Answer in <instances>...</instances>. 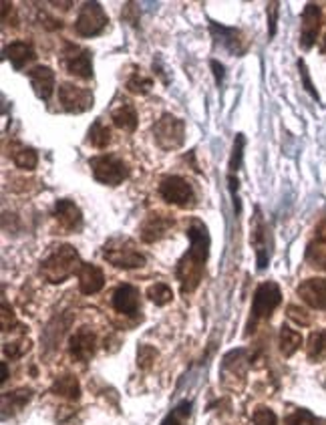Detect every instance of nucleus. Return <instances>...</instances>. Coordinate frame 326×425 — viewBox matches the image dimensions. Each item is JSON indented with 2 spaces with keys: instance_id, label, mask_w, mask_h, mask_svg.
<instances>
[{
  "instance_id": "nucleus-3",
  "label": "nucleus",
  "mask_w": 326,
  "mask_h": 425,
  "mask_svg": "<svg viewBox=\"0 0 326 425\" xmlns=\"http://www.w3.org/2000/svg\"><path fill=\"white\" fill-rule=\"evenodd\" d=\"M103 258L115 269H142L145 266V256L137 250V244L127 236H115L103 246Z\"/></svg>"
},
{
  "instance_id": "nucleus-43",
  "label": "nucleus",
  "mask_w": 326,
  "mask_h": 425,
  "mask_svg": "<svg viewBox=\"0 0 326 425\" xmlns=\"http://www.w3.org/2000/svg\"><path fill=\"white\" fill-rule=\"evenodd\" d=\"M6 377H8V371H6V365L2 363V383L6 381Z\"/></svg>"
},
{
  "instance_id": "nucleus-32",
  "label": "nucleus",
  "mask_w": 326,
  "mask_h": 425,
  "mask_svg": "<svg viewBox=\"0 0 326 425\" xmlns=\"http://www.w3.org/2000/svg\"><path fill=\"white\" fill-rule=\"evenodd\" d=\"M306 260L311 262V266H314V269L326 270V244L312 242L308 250H306Z\"/></svg>"
},
{
  "instance_id": "nucleus-10",
  "label": "nucleus",
  "mask_w": 326,
  "mask_h": 425,
  "mask_svg": "<svg viewBox=\"0 0 326 425\" xmlns=\"http://www.w3.org/2000/svg\"><path fill=\"white\" fill-rule=\"evenodd\" d=\"M58 101L67 113L79 115L89 111L95 103L93 93L85 87L73 85V83H61L58 85Z\"/></svg>"
},
{
  "instance_id": "nucleus-13",
  "label": "nucleus",
  "mask_w": 326,
  "mask_h": 425,
  "mask_svg": "<svg viewBox=\"0 0 326 425\" xmlns=\"http://www.w3.org/2000/svg\"><path fill=\"white\" fill-rule=\"evenodd\" d=\"M173 228V218L168 214L153 212L149 214L145 220H143L142 228H139V234H142V240L147 244H153V242L161 240L163 236H168Z\"/></svg>"
},
{
  "instance_id": "nucleus-40",
  "label": "nucleus",
  "mask_w": 326,
  "mask_h": 425,
  "mask_svg": "<svg viewBox=\"0 0 326 425\" xmlns=\"http://www.w3.org/2000/svg\"><path fill=\"white\" fill-rule=\"evenodd\" d=\"M278 13H280V2H268V6H266V15H268L270 39L276 35V20H278Z\"/></svg>"
},
{
  "instance_id": "nucleus-7",
  "label": "nucleus",
  "mask_w": 326,
  "mask_h": 425,
  "mask_svg": "<svg viewBox=\"0 0 326 425\" xmlns=\"http://www.w3.org/2000/svg\"><path fill=\"white\" fill-rule=\"evenodd\" d=\"M109 23V16L103 11L99 2H85L75 20V32L79 37H97Z\"/></svg>"
},
{
  "instance_id": "nucleus-21",
  "label": "nucleus",
  "mask_w": 326,
  "mask_h": 425,
  "mask_svg": "<svg viewBox=\"0 0 326 425\" xmlns=\"http://www.w3.org/2000/svg\"><path fill=\"white\" fill-rule=\"evenodd\" d=\"M111 119H113L115 128L123 129L127 133H133L137 129V111L129 101H123L115 107L111 111Z\"/></svg>"
},
{
  "instance_id": "nucleus-4",
  "label": "nucleus",
  "mask_w": 326,
  "mask_h": 425,
  "mask_svg": "<svg viewBox=\"0 0 326 425\" xmlns=\"http://www.w3.org/2000/svg\"><path fill=\"white\" fill-rule=\"evenodd\" d=\"M282 302V292L280 286L276 283H262L254 292V300H252V311H250V321H248V331L246 335H250V331H254L258 321L262 319H270L272 312L276 311Z\"/></svg>"
},
{
  "instance_id": "nucleus-34",
  "label": "nucleus",
  "mask_w": 326,
  "mask_h": 425,
  "mask_svg": "<svg viewBox=\"0 0 326 425\" xmlns=\"http://www.w3.org/2000/svg\"><path fill=\"white\" fill-rule=\"evenodd\" d=\"M157 349L156 347H151V345H142L139 349H137V365L143 371H147V369H151L156 365L157 361Z\"/></svg>"
},
{
  "instance_id": "nucleus-15",
  "label": "nucleus",
  "mask_w": 326,
  "mask_h": 425,
  "mask_svg": "<svg viewBox=\"0 0 326 425\" xmlns=\"http://www.w3.org/2000/svg\"><path fill=\"white\" fill-rule=\"evenodd\" d=\"M95 347H97V337L89 326L79 328L69 340V351H71L73 359H77L81 363H87L95 355Z\"/></svg>"
},
{
  "instance_id": "nucleus-39",
  "label": "nucleus",
  "mask_w": 326,
  "mask_h": 425,
  "mask_svg": "<svg viewBox=\"0 0 326 425\" xmlns=\"http://www.w3.org/2000/svg\"><path fill=\"white\" fill-rule=\"evenodd\" d=\"M288 319L294 321V323L300 326L311 325V316H308V312L304 311V309H300V307H296V304H290V307H288Z\"/></svg>"
},
{
  "instance_id": "nucleus-2",
  "label": "nucleus",
  "mask_w": 326,
  "mask_h": 425,
  "mask_svg": "<svg viewBox=\"0 0 326 425\" xmlns=\"http://www.w3.org/2000/svg\"><path fill=\"white\" fill-rule=\"evenodd\" d=\"M81 260H79V252L73 248L71 244H61L55 246L49 254L44 256L41 262V274L44 276V281L53 284L65 283L67 278H71L73 274L77 272Z\"/></svg>"
},
{
  "instance_id": "nucleus-31",
  "label": "nucleus",
  "mask_w": 326,
  "mask_h": 425,
  "mask_svg": "<svg viewBox=\"0 0 326 425\" xmlns=\"http://www.w3.org/2000/svg\"><path fill=\"white\" fill-rule=\"evenodd\" d=\"M308 357L311 359H322L326 357V328L312 333L308 339Z\"/></svg>"
},
{
  "instance_id": "nucleus-28",
  "label": "nucleus",
  "mask_w": 326,
  "mask_h": 425,
  "mask_svg": "<svg viewBox=\"0 0 326 425\" xmlns=\"http://www.w3.org/2000/svg\"><path fill=\"white\" fill-rule=\"evenodd\" d=\"M244 147H246V137L244 133H238L234 140V147H232V156H230V164H227V175H238L242 168V159H244Z\"/></svg>"
},
{
  "instance_id": "nucleus-25",
  "label": "nucleus",
  "mask_w": 326,
  "mask_h": 425,
  "mask_svg": "<svg viewBox=\"0 0 326 425\" xmlns=\"http://www.w3.org/2000/svg\"><path fill=\"white\" fill-rule=\"evenodd\" d=\"M302 347V335L296 328H290L288 325L280 326V351L284 357H292Z\"/></svg>"
},
{
  "instance_id": "nucleus-30",
  "label": "nucleus",
  "mask_w": 326,
  "mask_h": 425,
  "mask_svg": "<svg viewBox=\"0 0 326 425\" xmlns=\"http://www.w3.org/2000/svg\"><path fill=\"white\" fill-rule=\"evenodd\" d=\"M192 415V401H182L175 409L168 413V417L161 421V425H184Z\"/></svg>"
},
{
  "instance_id": "nucleus-18",
  "label": "nucleus",
  "mask_w": 326,
  "mask_h": 425,
  "mask_svg": "<svg viewBox=\"0 0 326 425\" xmlns=\"http://www.w3.org/2000/svg\"><path fill=\"white\" fill-rule=\"evenodd\" d=\"M29 79L39 99L49 101L53 97V91H55V71L51 67H44V65L35 67L32 71H29Z\"/></svg>"
},
{
  "instance_id": "nucleus-41",
  "label": "nucleus",
  "mask_w": 326,
  "mask_h": 425,
  "mask_svg": "<svg viewBox=\"0 0 326 425\" xmlns=\"http://www.w3.org/2000/svg\"><path fill=\"white\" fill-rule=\"evenodd\" d=\"M210 65H212V69H213V77H215V85L220 87V85H222V83H224V77H226V71H224V65H222L220 61H215V58H213Z\"/></svg>"
},
{
  "instance_id": "nucleus-24",
  "label": "nucleus",
  "mask_w": 326,
  "mask_h": 425,
  "mask_svg": "<svg viewBox=\"0 0 326 425\" xmlns=\"http://www.w3.org/2000/svg\"><path fill=\"white\" fill-rule=\"evenodd\" d=\"M51 391L58 397H65L69 401H77L81 397V385L77 381V377L73 375H63V377H57L55 383L51 385Z\"/></svg>"
},
{
  "instance_id": "nucleus-22",
  "label": "nucleus",
  "mask_w": 326,
  "mask_h": 425,
  "mask_svg": "<svg viewBox=\"0 0 326 425\" xmlns=\"http://www.w3.org/2000/svg\"><path fill=\"white\" fill-rule=\"evenodd\" d=\"M266 226H264V220H262V214L256 208V218L254 226H252V242L256 246V258H258V269L264 270L268 264V252H266V244H264V234Z\"/></svg>"
},
{
  "instance_id": "nucleus-36",
  "label": "nucleus",
  "mask_w": 326,
  "mask_h": 425,
  "mask_svg": "<svg viewBox=\"0 0 326 425\" xmlns=\"http://www.w3.org/2000/svg\"><path fill=\"white\" fill-rule=\"evenodd\" d=\"M286 425H318L316 417L308 409H296L286 417Z\"/></svg>"
},
{
  "instance_id": "nucleus-14",
  "label": "nucleus",
  "mask_w": 326,
  "mask_h": 425,
  "mask_svg": "<svg viewBox=\"0 0 326 425\" xmlns=\"http://www.w3.org/2000/svg\"><path fill=\"white\" fill-rule=\"evenodd\" d=\"M296 292L311 309L326 311V278H306L298 284Z\"/></svg>"
},
{
  "instance_id": "nucleus-8",
  "label": "nucleus",
  "mask_w": 326,
  "mask_h": 425,
  "mask_svg": "<svg viewBox=\"0 0 326 425\" xmlns=\"http://www.w3.org/2000/svg\"><path fill=\"white\" fill-rule=\"evenodd\" d=\"M63 63L67 67V71L89 81L93 79V53L89 49H83L75 43H65L63 47Z\"/></svg>"
},
{
  "instance_id": "nucleus-16",
  "label": "nucleus",
  "mask_w": 326,
  "mask_h": 425,
  "mask_svg": "<svg viewBox=\"0 0 326 425\" xmlns=\"http://www.w3.org/2000/svg\"><path fill=\"white\" fill-rule=\"evenodd\" d=\"M55 218L58 226L67 232H77L83 226V212L71 199H58L55 204Z\"/></svg>"
},
{
  "instance_id": "nucleus-6",
  "label": "nucleus",
  "mask_w": 326,
  "mask_h": 425,
  "mask_svg": "<svg viewBox=\"0 0 326 425\" xmlns=\"http://www.w3.org/2000/svg\"><path fill=\"white\" fill-rule=\"evenodd\" d=\"M89 166L93 171V178L105 185H119L129 178V166L119 156L103 154L89 159Z\"/></svg>"
},
{
  "instance_id": "nucleus-20",
  "label": "nucleus",
  "mask_w": 326,
  "mask_h": 425,
  "mask_svg": "<svg viewBox=\"0 0 326 425\" xmlns=\"http://www.w3.org/2000/svg\"><path fill=\"white\" fill-rule=\"evenodd\" d=\"M4 58L11 61V65L15 67L16 71H23L30 61L37 58V53H35V49H32V44L30 43L15 41V43L4 47Z\"/></svg>"
},
{
  "instance_id": "nucleus-37",
  "label": "nucleus",
  "mask_w": 326,
  "mask_h": 425,
  "mask_svg": "<svg viewBox=\"0 0 326 425\" xmlns=\"http://www.w3.org/2000/svg\"><path fill=\"white\" fill-rule=\"evenodd\" d=\"M252 419H254V425H278L276 413L268 407H258L252 415Z\"/></svg>"
},
{
  "instance_id": "nucleus-17",
  "label": "nucleus",
  "mask_w": 326,
  "mask_h": 425,
  "mask_svg": "<svg viewBox=\"0 0 326 425\" xmlns=\"http://www.w3.org/2000/svg\"><path fill=\"white\" fill-rule=\"evenodd\" d=\"M113 309L125 316H135L139 311V290L133 284H121L113 292Z\"/></svg>"
},
{
  "instance_id": "nucleus-12",
  "label": "nucleus",
  "mask_w": 326,
  "mask_h": 425,
  "mask_svg": "<svg viewBox=\"0 0 326 425\" xmlns=\"http://www.w3.org/2000/svg\"><path fill=\"white\" fill-rule=\"evenodd\" d=\"M320 27H322V11L318 4L308 2L302 11V29H300V47L304 51L314 47Z\"/></svg>"
},
{
  "instance_id": "nucleus-26",
  "label": "nucleus",
  "mask_w": 326,
  "mask_h": 425,
  "mask_svg": "<svg viewBox=\"0 0 326 425\" xmlns=\"http://www.w3.org/2000/svg\"><path fill=\"white\" fill-rule=\"evenodd\" d=\"M87 143L97 147V149H105L111 143V129L107 128L101 119H97L87 131Z\"/></svg>"
},
{
  "instance_id": "nucleus-9",
  "label": "nucleus",
  "mask_w": 326,
  "mask_h": 425,
  "mask_svg": "<svg viewBox=\"0 0 326 425\" xmlns=\"http://www.w3.org/2000/svg\"><path fill=\"white\" fill-rule=\"evenodd\" d=\"M159 194L161 198L165 199L168 204H173V206H180V208H187L194 204V187L192 184L182 178V175H168L161 180L159 184Z\"/></svg>"
},
{
  "instance_id": "nucleus-27",
  "label": "nucleus",
  "mask_w": 326,
  "mask_h": 425,
  "mask_svg": "<svg viewBox=\"0 0 326 425\" xmlns=\"http://www.w3.org/2000/svg\"><path fill=\"white\" fill-rule=\"evenodd\" d=\"M32 397V391L30 389H18V391H13L11 395H2V415H6V411L13 409V413L18 409H23Z\"/></svg>"
},
{
  "instance_id": "nucleus-19",
  "label": "nucleus",
  "mask_w": 326,
  "mask_h": 425,
  "mask_svg": "<svg viewBox=\"0 0 326 425\" xmlns=\"http://www.w3.org/2000/svg\"><path fill=\"white\" fill-rule=\"evenodd\" d=\"M105 286V274L95 264H81L79 269V290L83 295H97Z\"/></svg>"
},
{
  "instance_id": "nucleus-23",
  "label": "nucleus",
  "mask_w": 326,
  "mask_h": 425,
  "mask_svg": "<svg viewBox=\"0 0 326 425\" xmlns=\"http://www.w3.org/2000/svg\"><path fill=\"white\" fill-rule=\"evenodd\" d=\"M11 157L15 161V166L18 170L32 171L39 166V156L37 152L29 147V145H23V143H13L11 147Z\"/></svg>"
},
{
  "instance_id": "nucleus-5",
  "label": "nucleus",
  "mask_w": 326,
  "mask_h": 425,
  "mask_svg": "<svg viewBox=\"0 0 326 425\" xmlns=\"http://www.w3.org/2000/svg\"><path fill=\"white\" fill-rule=\"evenodd\" d=\"M156 145L163 152L180 149L185 142V123L184 119L171 113H163L151 128Z\"/></svg>"
},
{
  "instance_id": "nucleus-1",
  "label": "nucleus",
  "mask_w": 326,
  "mask_h": 425,
  "mask_svg": "<svg viewBox=\"0 0 326 425\" xmlns=\"http://www.w3.org/2000/svg\"><path fill=\"white\" fill-rule=\"evenodd\" d=\"M187 238H189V248L182 256V260L177 262L175 276L182 284V292L192 295L201 283L212 240H210V232H208L206 224L199 220H192V224L187 228Z\"/></svg>"
},
{
  "instance_id": "nucleus-35",
  "label": "nucleus",
  "mask_w": 326,
  "mask_h": 425,
  "mask_svg": "<svg viewBox=\"0 0 326 425\" xmlns=\"http://www.w3.org/2000/svg\"><path fill=\"white\" fill-rule=\"evenodd\" d=\"M30 349V340L27 339H18L15 343H4V355L8 359H18L23 355L27 353Z\"/></svg>"
},
{
  "instance_id": "nucleus-33",
  "label": "nucleus",
  "mask_w": 326,
  "mask_h": 425,
  "mask_svg": "<svg viewBox=\"0 0 326 425\" xmlns=\"http://www.w3.org/2000/svg\"><path fill=\"white\" fill-rule=\"evenodd\" d=\"M153 87V81L149 77H143L142 73H133L127 79V89L131 93H137V95H145L149 93Z\"/></svg>"
},
{
  "instance_id": "nucleus-29",
  "label": "nucleus",
  "mask_w": 326,
  "mask_h": 425,
  "mask_svg": "<svg viewBox=\"0 0 326 425\" xmlns=\"http://www.w3.org/2000/svg\"><path fill=\"white\" fill-rule=\"evenodd\" d=\"M147 297H149L151 302H156L157 307H163V304L171 302L173 292H171V288L165 283H156L147 288Z\"/></svg>"
},
{
  "instance_id": "nucleus-42",
  "label": "nucleus",
  "mask_w": 326,
  "mask_h": 425,
  "mask_svg": "<svg viewBox=\"0 0 326 425\" xmlns=\"http://www.w3.org/2000/svg\"><path fill=\"white\" fill-rule=\"evenodd\" d=\"M314 238L318 244H326V218L318 222V226L314 230Z\"/></svg>"
},
{
  "instance_id": "nucleus-11",
  "label": "nucleus",
  "mask_w": 326,
  "mask_h": 425,
  "mask_svg": "<svg viewBox=\"0 0 326 425\" xmlns=\"http://www.w3.org/2000/svg\"><path fill=\"white\" fill-rule=\"evenodd\" d=\"M210 32H212L213 43L220 44L222 49H226L230 55L242 57L248 51V39L244 37V32L236 27H224L215 20H210Z\"/></svg>"
},
{
  "instance_id": "nucleus-38",
  "label": "nucleus",
  "mask_w": 326,
  "mask_h": 425,
  "mask_svg": "<svg viewBox=\"0 0 326 425\" xmlns=\"http://www.w3.org/2000/svg\"><path fill=\"white\" fill-rule=\"evenodd\" d=\"M298 71H300V77H302L304 89H306V91H308V93H311L312 97H314L316 101L320 99L318 91H316V89H314V85H312V79H311V75H308V67H306V63H304L302 58L298 61Z\"/></svg>"
},
{
  "instance_id": "nucleus-44",
  "label": "nucleus",
  "mask_w": 326,
  "mask_h": 425,
  "mask_svg": "<svg viewBox=\"0 0 326 425\" xmlns=\"http://www.w3.org/2000/svg\"><path fill=\"white\" fill-rule=\"evenodd\" d=\"M320 53L326 55V35H325V39H322V44H320Z\"/></svg>"
}]
</instances>
